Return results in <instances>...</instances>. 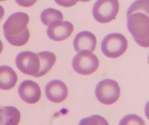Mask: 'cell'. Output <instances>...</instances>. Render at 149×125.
<instances>
[{
    "instance_id": "7a4b0ae2",
    "label": "cell",
    "mask_w": 149,
    "mask_h": 125,
    "mask_svg": "<svg viewBox=\"0 0 149 125\" xmlns=\"http://www.w3.org/2000/svg\"><path fill=\"white\" fill-rule=\"evenodd\" d=\"M29 17L26 13L17 12L8 18L3 25L5 39L14 46H22L27 43L30 37L27 26Z\"/></svg>"
},
{
    "instance_id": "52a82bcc",
    "label": "cell",
    "mask_w": 149,
    "mask_h": 125,
    "mask_svg": "<svg viewBox=\"0 0 149 125\" xmlns=\"http://www.w3.org/2000/svg\"><path fill=\"white\" fill-rule=\"evenodd\" d=\"M16 65L21 72L34 76L40 67L39 57L32 51H22L16 58Z\"/></svg>"
},
{
    "instance_id": "4fadbf2b",
    "label": "cell",
    "mask_w": 149,
    "mask_h": 125,
    "mask_svg": "<svg viewBox=\"0 0 149 125\" xmlns=\"http://www.w3.org/2000/svg\"><path fill=\"white\" fill-rule=\"evenodd\" d=\"M21 114L14 107H4L0 109V125H18Z\"/></svg>"
},
{
    "instance_id": "5b68a950",
    "label": "cell",
    "mask_w": 149,
    "mask_h": 125,
    "mask_svg": "<svg viewBox=\"0 0 149 125\" xmlns=\"http://www.w3.org/2000/svg\"><path fill=\"white\" fill-rule=\"evenodd\" d=\"M119 9L116 0L97 1L93 8V16L97 22L107 23L116 18Z\"/></svg>"
},
{
    "instance_id": "277c9868",
    "label": "cell",
    "mask_w": 149,
    "mask_h": 125,
    "mask_svg": "<svg viewBox=\"0 0 149 125\" xmlns=\"http://www.w3.org/2000/svg\"><path fill=\"white\" fill-rule=\"evenodd\" d=\"M95 96L102 103L110 105L116 102L120 96L119 83L114 80L104 79L97 84Z\"/></svg>"
},
{
    "instance_id": "3957f363",
    "label": "cell",
    "mask_w": 149,
    "mask_h": 125,
    "mask_svg": "<svg viewBox=\"0 0 149 125\" xmlns=\"http://www.w3.org/2000/svg\"><path fill=\"white\" fill-rule=\"evenodd\" d=\"M127 48V40L125 37L119 33H113L107 35L102 42V53L106 57L116 58L125 52Z\"/></svg>"
},
{
    "instance_id": "2e32d148",
    "label": "cell",
    "mask_w": 149,
    "mask_h": 125,
    "mask_svg": "<svg viewBox=\"0 0 149 125\" xmlns=\"http://www.w3.org/2000/svg\"><path fill=\"white\" fill-rule=\"evenodd\" d=\"M78 125H109V123L104 117L93 115L81 119Z\"/></svg>"
},
{
    "instance_id": "ba28073f",
    "label": "cell",
    "mask_w": 149,
    "mask_h": 125,
    "mask_svg": "<svg viewBox=\"0 0 149 125\" xmlns=\"http://www.w3.org/2000/svg\"><path fill=\"white\" fill-rule=\"evenodd\" d=\"M74 27L69 21L54 22L48 26L47 35L54 41H63L72 34Z\"/></svg>"
},
{
    "instance_id": "e0dca14e",
    "label": "cell",
    "mask_w": 149,
    "mask_h": 125,
    "mask_svg": "<svg viewBox=\"0 0 149 125\" xmlns=\"http://www.w3.org/2000/svg\"><path fill=\"white\" fill-rule=\"evenodd\" d=\"M119 125H146L145 121L135 114L127 115L122 118Z\"/></svg>"
},
{
    "instance_id": "5bb4252c",
    "label": "cell",
    "mask_w": 149,
    "mask_h": 125,
    "mask_svg": "<svg viewBox=\"0 0 149 125\" xmlns=\"http://www.w3.org/2000/svg\"><path fill=\"white\" fill-rule=\"evenodd\" d=\"M40 62V67L39 71L34 75L36 78H40L49 72L56 61L55 54L51 51H41L37 53Z\"/></svg>"
},
{
    "instance_id": "7c38bea8",
    "label": "cell",
    "mask_w": 149,
    "mask_h": 125,
    "mask_svg": "<svg viewBox=\"0 0 149 125\" xmlns=\"http://www.w3.org/2000/svg\"><path fill=\"white\" fill-rule=\"evenodd\" d=\"M17 74L8 66H0V90H9L15 86L17 82Z\"/></svg>"
},
{
    "instance_id": "d6986e66",
    "label": "cell",
    "mask_w": 149,
    "mask_h": 125,
    "mask_svg": "<svg viewBox=\"0 0 149 125\" xmlns=\"http://www.w3.org/2000/svg\"><path fill=\"white\" fill-rule=\"evenodd\" d=\"M4 14H5V10H4L3 7L0 5V22L2 20V19L3 18Z\"/></svg>"
},
{
    "instance_id": "ffe728a7",
    "label": "cell",
    "mask_w": 149,
    "mask_h": 125,
    "mask_svg": "<svg viewBox=\"0 0 149 125\" xmlns=\"http://www.w3.org/2000/svg\"><path fill=\"white\" fill-rule=\"evenodd\" d=\"M2 50H3V43H2V42L0 40V54L2 53Z\"/></svg>"
},
{
    "instance_id": "ac0fdd59",
    "label": "cell",
    "mask_w": 149,
    "mask_h": 125,
    "mask_svg": "<svg viewBox=\"0 0 149 125\" xmlns=\"http://www.w3.org/2000/svg\"><path fill=\"white\" fill-rule=\"evenodd\" d=\"M56 2L58 4H59V5H63V6H66V7H70V6H72V5H73L74 4L76 3L77 2H71L70 3V2H59V1H56Z\"/></svg>"
},
{
    "instance_id": "8fae6325",
    "label": "cell",
    "mask_w": 149,
    "mask_h": 125,
    "mask_svg": "<svg viewBox=\"0 0 149 125\" xmlns=\"http://www.w3.org/2000/svg\"><path fill=\"white\" fill-rule=\"evenodd\" d=\"M73 46L78 53L81 51L93 52L96 47V37L90 31H81L74 37Z\"/></svg>"
},
{
    "instance_id": "9a60e30c",
    "label": "cell",
    "mask_w": 149,
    "mask_h": 125,
    "mask_svg": "<svg viewBox=\"0 0 149 125\" xmlns=\"http://www.w3.org/2000/svg\"><path fill=\"white\" fill-rule=\"evenodd\" d=\"M40 19L45 26H49L54 22L63 21V16L60 10L54 8H47L41 13Z\"/></svg>"
},
{
    "instance_id": "6da1fadb",
    "label": "cell",
    "mask_w": 149,
    "mask_h": 125,
    "mask_svg": "<svg viewBox=\"0 0 149 125\" xmlns=\"http://www.w3.org/2000/svg\"><path fill=\"white\" fill-rule=\"evenodd\" d=\"M148 12V1H136L127 13V29L136 42L144 48L149 46Z\"/></svg>"
},
{
    "instance_id": "30bf717a",
    "label": "cell",
    "mask_w": 149,
    "mask_h": 125,
    "mask_svg": "<svg viewBox=\"0 0 149 125\" xmlns=\"http://www.w3.org/2000/svg\"><path fill=\"white\" fill-rule=\"evenodd\" d=\"M46 96L54 103L63 102L68 95V89L63 81L54 80L47 83L46 86Z\"/></svg>"
},
{
    "instance_id": "9c48e42d",
    "label": "cell",
    "mask_w": 149,
    "mask_h": 125,
    "mask_svg": "<svg viewBox=\"0 0 149 125\" xmlns=\"http://www.w3.org/2000/svg\"><path fill=\"white\" fill-rule=\"evenodd\" d=\"M18 92L21 99L28 103H37L41 97L39 85L31 80L22 81L19 86Z\"/></svg>"
},
{
    "instance_id": "8992f818",
    "label": "cell",
    "mask_w": 149,
    "mask_h": 125,
    "mask_svg": "<svg viewBox=\"0 0 149 125\" xmlns=\"http://www.w3.org/2000/svg\"><path fill=\"white\" fill-rule=\"evenodd\" d=\"M99 66L98 58L93 52L81 51L72 60V68L75 72L83 75H88L95 72Z\"/></svg>"
}]
</instances>
